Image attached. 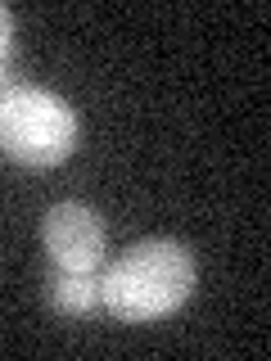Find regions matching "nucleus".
<instances>
[{"label":"nucleus","instance_id":"1","mask_svg":"<svg viewBox=\"0 0 271 361\" xmlns=\"http://www.w3.org/2000/svg\"><path fill=\"white\" fill-rule=\"evenodd\" d=\"M195 253L181 240H145L100 271V298L109 316L131 325L163 321L195 293Z\"/></svg>","mask_w":271,"mask_h":361},{"label":"nucleus","instance_id":"2","mask_svg":"<svg viewBox=\"0 0 271 361\" xmlns=\"http://www.w3.org/2000/svg\"><path fill=\"white\" fill-rule=\"evenodd\" d=\"M77 109L64 95L32 82H18L0 95V154L23 167H54L77 149Z\"/></svg>","mask_w":271,"mask_h":361},{"label":"nucleus","instance_id":"3","mask_svg":"<svg viewBox=\"0 0 271 361\" xmlns=\"http://www.w3.org/2000/svg\"><path fill=\"white\" fill-rule=\"evenodd\" d=\"M41 248L50 257V267L64 271H100L109 253V231L90 203L77 199H59L45 208L41 217Z\"/></svg>","mask_w":271,"mask_h":361},{"label":"nucleus","instance_id":"4","mask_svg":"<svg viewBox=\"0 0 271 361\" xmlns=\"http://www.w3.org/2000/svg\"><path fill=\"white\" fill-rule=\"evenodd\" d=\"M45 298L59 316H90L104 307L100 298V276L95 271H64V267H50L45 276Z\"/></svg>","mask_w":271,"mask_h":361},{"label":"nucleus","instance_id":"5","mask_svg":"<svg viewBox=\"0 0 271 361\" xmlns=\"http://www.w3.org/2000/svg\"><path fill=\"white\" fill-rule=\"evenodd\" d=\"M9 50H14V14L0 5V63L9 59Z\"/></svg>","mask_w":271,"mask_h":361},{"label":"nucleus","instance_id":"6","mask_svg":"<svg viewBox=\"0 0 271 361\" xmlns=\"http://www.w3.org/2000/svg\"><path fill=\"white\" fill-rule=\"evenodd\" d=\"M18 86V73H14V68H9V59L5 63H0V95H5V90H14Z\"/></svg>","mask_w":271,"mask_h":361}]
</instances>
